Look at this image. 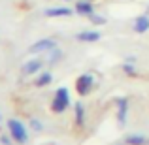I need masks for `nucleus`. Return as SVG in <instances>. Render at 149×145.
Here are the masks:
<instances>
[{
    "label": "nucleus",
    "mask_w": 149,
    "mask_h": 145,
    "mask_svg": "<svg viewBox=\"0 0 149 145\" xmlns=\"http://www.w3.org/2000/svg\"><path fill=\"white\" fill-rule=\"evenodd\" d=\"M76 38L79 42H98L100 40V32H96V30H87V32H79Z\"/></svg>",
    "instance_id": "obj_7"
},
{
    "label": "nucleus",
    "mask_w": 149,
    "mask_h": 145,
    "mask_svg": "<svg viewBox=\"0 0 149 145\" xmlns=\"http://www.w3.org/2000/svg\"><path fill=\"white\" fill-rule=\"evenodd\" d=\"M91 21L95 23V25H104L106 19H104V17H100V15H91Z\"/></svg>",
    "instance_id": "obj_15"
},
{
    "label": "nucleus",
    "mask_w": 149,
    "mask_h": 145,
    "mask_svg": "<svg viewBox=\"0 0 149 145\" xmlns=\"http://www.w3.org/2000/svg\"><path fill=\"white\" fill-rule=\"evenodd\" d=\"M76 11L79 15H93V4L83 0V2H77L76 4Z\"/></svg>",
    "instance_id": "obj_9"
},
{
    "label": "nucleus",
    "mask_w": 149,
    "mask_h": 145,
    "mask_svg": "<svg viewBox=\"0 0 149 145\" xmlns=\"http://www.w3.org/2000/svg\"><path fill=\"white\" fill-rule=\"evenodd\" d=\"M30 124H32V128H34L36 132H40L42 128H44V126H42V123H40V121H36V119H32V121H30Z\"/></svg>",
    "instance_id": "obj_16"
},
{
    "label": "nucleus",
    "mask_w": 149,
    "mask_h": 145,
    "mask_svg": "<svg viewBox=\"0 0 149 145\" xmlns=\"http://www.w3.org/2000/svg\"><path fill=\"white\" fill-rule=\"evenodd\" d=\"M40 68H42V60H29L25 66H23V74L25 76H34L36 72H40Z\"/></svg>",
    "instance_id": "obj_6"
},
{
    "label": "nucleus",
    "mask_w": 149,
    "mask_h": 145,
    "mask_svg": "<svg viewBox=\"0 0 149 145\" xmlns=\"http://www.w3.org/2000/svg\"><path fill=\"white\" fill-rule=\"evenodd\" d=\"M8 128H10L11 138H13L17 143H26L29 134H26V128H25L23 123H19L17 119H10V121H8Z\"/></svg>",
    "instance_id": "obj_2"
},
{
    "label": "nucleus",
    "mask_w": 149,
    "mask_h": 145,
    "mask_svg": "<svg viewBox=\"0 0 149 145\" xmlns=\"http://www.w3.org/2000/svg\"><path fill=\"white\" fill-rule=\"evenodd\" d=\"M68 105H70L68 89H66V87L57 89V92H55V98H53V102H51V109H53L55 113H62L66 108H68Z\"/></svg>",
    "instance_id": "obj_1"
},
{
    "label": "nucleus",
    "mask_w": 149,
    "mask_h": 145,
    "mask_svg": "<svg viewBox=\"0 0 149 145\" xmlns=\"http://www.w3.org/2000/svg\"><path fill=\"white\" fill-rule=\"evenodd\" d=\"M57 47V40H53V38H45V40H40L36 42V44L30 45V53H44V51H51Z\"/></svg>",
    "instance_id": "obj_3"
},
{
    "label": "nucleus",
    "mask_w": 149,
    "mask_h": 145,
    "mask_svg": "<svg viewBox=\"0 0 149 145\" xmlns=\"http://www.w3.org/2000/svg\"><path fill=\"white\" fill-rule=\"evenodd\" d=\"M123 68H125V72H128V74H132V72H134V70H132V66H130V64H125Z\"/></svg>",
    "instance_id": "obj_18"
},
{
    "label": "nucleus",
    "mask_w": 149,
    "mask_h": 145,
    "mask_svg": "<svg viewBox=\"0 0 149 145\" xmlns=\"http://www.w3.org/2000/svg\"><path fill=\"white\" fill-rule=\"evenodd\" d=\"M47 57H49L51 64H53L55 60H58V58H61V51H58L57 47H55V49H51V51H49V55H47Z\"/></svg>",
    "instance_id": "obj_14"
},
{
    "label": "nucleus",
    "mask_w": 149,
    "mask_h": 145,
    "mask_svg": "<svg viewBox=\"0 0 149 145\" xmlns=\"http://www.w3.org/2000/svg\"><path fill=\"white\" fill-rule=\"evenodd\" d=\"M0 142H2V145H11V139L8 138V136H2V138H0Z\"/></svg>",
    "instance_id": "obj_17"
},
{
    "label": "nucleus",
    "mask_w": 149,
    "mask_h": 145,
    "mask_svg": "<svg viewBox=\"0 0 149 145\" xmlns=\"http://www.w3.org/2000/svg\"><path fill=\"white\" fill-rule=\"evenodd\" d=\"M44 15L45 17H68V15H72V10L70 8H47Z\"/></svg>",
    "instance_id": "obj_5"
},
{
    "label": "nucleus",
    "mask_w": 149,
    "mask_h": 145,
    "mask_svg": "<svg viewBox=\"0 0 149 145\" xmlns=\"http://www.w3.org/2000/svg\"><path fill=\"white\" fill-rule=\"evenodd\" d=\"M127 142L130 143V145H143V143H146V139H143L142 136H130Z\"/></svg>",
    "instance_id": "obj_13"
},
{
    "label": "nucleus",
    "mask_w": 149,
    "mask_h": 145,
    "mask_svg": "<svg viewBox=\"0 0 149 145\" xmlns=\"http://www.w3.org/2000/svg\"><path fill=\"white\" fill-rule=\"evenodd\" d=\"M93 83H95V81H93V76H89V74H85V76H79V79H77V83H76L77 92H79L81 96L89 94V91H91Z\"/></svg>",
    "instance_id": "obj_4"
},
{
    "label": "nucleus",
    "mask_w": 149,
    "mask_h": 145,
    "mask_svg": "<svg viewBox=\"0 0 149 145\" xmlns=\"http://www.w3.org/2000/svg\"><path fill=\"white\" fill-rule=\"evenodd\" d=\"M51 81H53V76H51L49 72H45L36 79V87H45V85H49Z\"/></svg>",
    "instance_id": "obj_11"
},
{
    "label": "nucleus",
    "mask_w": 149,
    "mask_h": 145,
    "mask_svg": "<svg viewBox=\"0 0 149 145\" xmlns=\"http://www.w3.org/2000/svg\"><path fill=\"white\" fill-rule=\"evenodd\" d=\"M0 119H2V115H0Z\"/></svg>",
    "instance_id": "obj_19"
},
{
    "label": "nucleus",
    "mask_w": 149,
    "mask_h": 145,
    "mask_svg": "<svg viewBox=\"0 0 149 145\" xmlns=\"http://www.w3.org/2000/svg\"><path fill=\"white\" fill-rule=\"evenodd\" d=\"M74 108H76V124L81 126V124H83V119H85V108L81 105V102H77Z\"/></svg>",
    "instance_id": "obj_10"
},
{
    "label": "nucleus",
    "mask_w": 149,
    "mask_h": 145,
    "mask_svg": "<svg viewBox=\"0 0 149 145\" xmlns=\"http://www.w3.org/2000/svg\"><path fill=\"white\" fill-rule=\"evenodd\" d=\"M149 30V17H138L136 19V23H134V32H138V34H143V32H147Z\"/></svg>",
    "instance_id": "obj_8"
},
{
    "label": "nucleus",
    "mask_w": 149,
    "mask_h": 145,
    "mask_svg": "<svg viewBox=\"0 0 149 145\" xmlns=\"http://www.w3.org/2000/svg\"><path fill=\"white\" fill-rule=\"evenodd\" d=\"M125 113H127V102L119 100V123H125Z\"/></svg>",
    "instance_id": "obj_12"
}]
</instances>
